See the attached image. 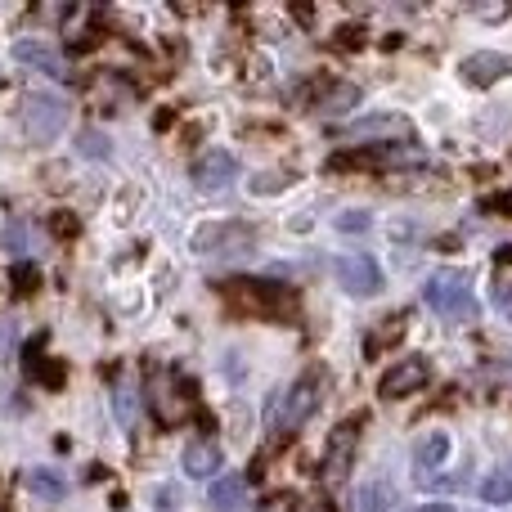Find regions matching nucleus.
<instances>
[{
  "instance_id": "obj_29",
  "label": "nucleus",
  "mask_w": 512,
  "mask_h": 512,
  "mask_svg": "<svg viewBox=\"0 0 512 512\" xmlns=\"http://www.w3.org/2000/svg\"><path fill=\"white\" fill-rule=\"evenodd\" d=\"M283 189V176H256L252 180V194H279Z\"/></svg>"
},
{
  "instance_id": "obj_24",
  "label": "nucleus",
  "mask_w": 512,
  "mask_h": 512,
  "mask_svg": "<svg viewBox=\"0 0 512 512\" xmlns=\"http://www.w3.org/2000/svg\"><path fill=\"white\" fill-rule=\"evenodd\" d=\"M400 337H405V315L387 319V333H373V337H369V355L387 351V346H391V342H400Z\"/></svg>"
},
{
  "instance_id": "obj_5",
  "label": "nucleus",
  "mask_w": 512,
  "mask_h": 512,
  "mask_svg": "<svg viewBox=\"0 0 512 512\" xmlns=\"http://www.w3.org/2000/svg\"><path fill=\"white\" fill-rule=\"evenodd\" d=\"M194 409H198V391L185 373L167 369L162 378L153 373V414H158L162 423H185Z\"/></svg>"
},
{
  "instance_id": "obj_11",
  "label": "nucleus",
  "mask_w": 512,
  "mask_h": 512,
  "mask_svg": "<svg viewBox=\"0 0 512 512\" xmlns=\"http://www.w3.org/2000/svg\"><path fill=\"white\" fill-rule=\"evenodd\" d=\"M234 171H239L234 153H225V149H207L203 158L194 162V185L203 189V194H216V189H225V185L234 180Z\"/></svg>"
},
{
  "instance_id": "obj_10",
  "label": "nucleus",
  "mask_w": 512,
  "mask_h": 512,
  "mask_svg": "<svg viewBox=\"0 0 512 512\" xmlns=\"http://www.w3.org/2000/svg\"><path fill=\"white\" fill-rule=\"evenodd\" d=\"M450 432H427L423 441L414 445V481L418 486H432L436 481V468H445L450 463Z\"/></svg>"
},
{
  "instance_id": "obj_16",
  "label": "nucleus",
  "mask_w": 512,
  "mask_h": 512,
  "mask_svg": "<svg viewBox=\"0 0 512 512\" xmlns=\"http://www.w3.org/2000/svg\"><path fill=\"white\" fill-rule=\"evenodd\" d=\"M14 59H18V63H32V68L50 72V77H68V63H63V54L54 50V45H41V41H18V45H14Z\"/></svg>"
},
{
  "instance_id": "obj_19",
  "label": "nucleus",
  "mask_w": 512,
  "mask_h": 512,
  "mask_svg": "<svg viewBox=\"0 0 512 512\" xmlns=\"http://www.w3.org/2000/svg\"><path fill=\"white\" fill-rule=\"evenodd\" d=\"M396 504V490L387 486V481H369V486H360V495H355V512H391Z\"/></svg>"
},
{
  "instance_id": "obj_30",
  "label": "nucleus",
  "mask_w": 512,
  "mask_h": 512,
  "mask_svg": "<svg viewBox=\"0 0 512 512\" xmlns=\"http://www.w3.org/2000/svg\"><path fill=\"white\" fill-rule=\"evenodd\" d=\"M495 306L512 315V288H508V283H499V288H495Z\"/></svg>"
},
{
  "instance_id": "obj_28",
  "label": "nucleus",
  "mask_w": 512,
  "mask_h": 512,
  "mask_svg": "<svg viewBox=\"0 0 512 512\" xmlns=\"http://www.w3.org/2000/svg\"><path fill=\"white\" fill-rule=\"evenodd\" d=\"M14 346H18V333H14V324L9 319H0V364L14 355Z\"/></svg>"
},
{
  "instance_id": "obj_31",
  "label": "nucleus",
  "mask_w": 512,
  "mask_h": 512,
  "mask_svg": "<svg viewBox=\"0 0 512 512\" xmlns=\"http://www.w3.org/2000/svg\"><path fill=\"white\" fill-rule=\"evenodd\" d=\"M265 512H297V499H292V495H279L274 504H265Z\"/></svg>"
},
{
  "instance_id": "obj_32",
  "label": "nucleus",
  "mask_w": 512,
  "mask_h": 512,
  "mask_svg": "<svg viewBox=\"0 0 512 512\" xmlns=\"http://www.w3.org/2000/svg\"><path fill=\"white\" fill-rule=\"evenodd\" d=\"M176 490H158V512H176Z\"/></svg>"
},
{
  "instance_id": "obj_20",
  "label": "nucleus",
  "mask_w": 512,
  "mask_h": 512,
  "mask_svg": "<svg viewBox=\"0 0 512 512\" xmlns=\"http://www.w3.org/2000/svg\"><path fill=\"white\" fill-rule=\"evenodd\" d=\"M481 499H486V504H512V463H499V468L481 481Z\"/></svg>"
},
{
  "instance_id": "obj_26",
  "label": "nucleus",
  "mask_w": 512,
  "mask_h": 512,
  "mask_svg": "<svg viewBox=\"0 0 512 512\" xmlns=\"http://www.w3.org/2000/svg\"><path fill=\"white\" fill-rule=\"evenodd\" d=\"M369 212H342V216H337V230H342V234H364V230H369Z\"/></svg>"
},
{
  "instance_id": "obj_3",
  "label": "nucleus",
  "mask_w": 512,
  "mask_h": 512,
  "mask_svg": "<svg viewBox=\"0 0 512 512\" xmlns=\"http://www.w3.org/2000/svg\"><path fill=\"white\" fill-rule=\"evenodd\" d=\"M427 306L450 324H468L477 319V292H472V274L468 270H436L423 288Z\"/></svg>"
},
{
  "instance_id": "obj_8",
  "label": "nucleus",
  "mask_w": 512,
  "mask_h": 512,
  "mask_svg": "<svg viewBox=\"0 0 512 512\" xmlns=\"http://www.w3.org/2000/svg\"><path fill=\"white\" fill-rule=\"evenodd\" d=\"M337 283H342L351 297H373V292L382 288V270L373 256L346 252V256H337Z\"/></svg>"
},
{
  "instance_id": "obj_18",
  "label": "nucleus",
  "mask_w": 512,
  "mask_h": 512,
  "mask_svg": "<svg viewBox=\"0 0 512 512\" xmlns=\"http://www.w3.org/2000/svg\"><path fill=\"white\" fill-rule=\"evenodd\" d=\"M216 468H221V450H216L212 441H194L185 450V472L189 477H216Z\"/></svg>"
},
{
  "instance_id": "obj_33",
  "label": "nucleus",
  "mask_w": 512,
  "mask_h": 512,
  "mask_svg": "<svg viewBox=\"0 0 512 512\" xmlns=\"http://www.w3.org/2000/svg\"><path fill=\"white\" fill-rule=\"evenodd\" d=\"M499 261L512 265V243H504V248H499Z\"/></svg>"
},
{
  "instance_id": "obj_27",
  "label": "nucleus",
  "mask_w": 512,
  "mask_h": 512,
  "mask_svg": "<svg viewBox=\"0 0 512 512\" xmlns=\"http://www.w3.org/2000/svg\"><path fill=\"white\" fill-rule=\"evenodd\" d=\"M50 230H54V234H59V239H77V230H81V225H77V221H72V212H54Z\"/></svg>"
},
{
  "instance_id": "obj_6",
  "label": "nucleus",
  "mask_w": 512,
  "mask_h": 512,
  "mask_svg": "<svg viewBox=\"0 0 512 512\" xmlns=\"http://www.w3.org/2000/svg\"><path fill=\"white\" fill-rule=\"evenodd\" d=\"M252 248H256L252 225L216 221V225H198L194 230V252H203V256H243Z\"/></svg>"
},
{
  "instance_id": "obj_1",
  "label": "nucleus",
  "mask_w": 512,
  "mask_h": 512,
  "mask_svg": "<svg viewBox=\"0 0 512 512\" xmlns=\"http://www.w3.org/2000/svg\"><path fill=\"white\" fill-rule=\"evenodd\" d=\"M319 396H324V369H310V373H301L292 387H283L279 396H274L270 414H265V423H270V445H288L292 436L306 427V418L319 409Z\"/></svg>"
},
{
  "instance_id": "obj_2",
  "label": "nucleus",
  "mask_w": 512,
  "mask_h": 512,
  "mask_svg": "<svg viewBox=\"0 0 512 512\" xmlns=\"http://www.w3.org/2000/svg\"><path fill=\"white\" fill-rule=\"evenodd\" d=\"M221 297L243 315H265V319H297L301 310L297 292L288 283H270V279H225Z\"/></svg>"
},
{
  "instance_id": "obj_17",
  "label": "nucleus",
  "mask_w": 512,
  "mask_h": 512,
  "mask_svg": "<svg viewBox=\"0 0 512 512\" xmlns=\"http://www.w3.org/2000/svg\"><path fill=\"white\" fill-rule=\"evenodd\" d=\"M27 490H32L36 499H45V504H59V499L68 495V481H63L54 468H32L27 472Z\"/></svg>"
},
{
  "instance_id": "obj_22",
  "label": "nucleus",
  "mask_w": 512,
  "mask_h": 512,
  "mask_svg": "<svg viewBox=\"0 0 512 512\" xmlns=\"http://www.w3.org/2000/svg\"><path fill=\"white\" fill-rule=\"evenodd\" d=\"M355 99H360V90H355V86H333V90H328V99H319L315 108L333 117V113H346V108H355Z\"/></svg>"
},
{
  "instance_id": "obj_4",
  "label": "nucleus",
  "mask_w": 512,
  "mask_h": 512,
  "mask_svg": "<svg viewBox=\"0 0 512 512\" xmlns=\"http://www.w3.org/2000/svg\"><path fill=\"white\" fill-rule=\"evenodd\" d=\"M68 126V99L50 95V90H36L23 99V131L32 144H54V135Z\"/></svg>"
},
{
  "instance_id": "obj_13",
  "label": "nucleus",
  "mask_w": 512,
  "mask_h": 512,
  "mask_svg": "<svg viewBox=\"0 0 512 512\" xmlns=\"http://www.w3.org/2000/svg\"><path fill=\"white\" fill-rule=\"evenodd\" d=\"M351 140H391V144H409L414 140V126L405 117H369V122L351 126Z\"/></svg>"
},
{
  "instance_id": "obj_9",
  "label": "nucleus",
  "mask_w": 512,
  "mask_h": 512,
  "mask_svg": "<svg viewBox=\"0 0 512 512\" xmlns=\"http://www.w3.org/2000/svg\"><path fill=\"white\" fill-rule=\"evenodd\" d=\"M427 378H432V369H427V360H400L396 369H387L378 378V396L382 400H400V396H414V391L427 387Z\"/></svg>"
},
{
  "instance_id": "obj_21",
  "label": "nucleus",
  "mask_w": 512,
  "mask_h": 512,
  "mask_svg": "<svg viewBox=\"0 0 512 512\" xmlns=\"http://www.w3.org/2000/svg\"><path fill=\"white\" fill-rule=\"evenodd\" d=\"M9 283H14V297H32V292L41 288V270H36L32 261H18L14 270H9Z\"/></svg>"
},
{
  "instance_id": "obj_14",
  "label": "nucleus",
  "mask_w": 512,
  "mask_h": 512,
  "mask_svg": "<svg viewBox=\"0 0 512 512\" xmlns=\"http://www.w3.org/2000/svg\"><path fill=\"white\" fill-rule=\"evenodd\" d=\"M207 504H212V512H248L252 508L248 477H221L212 486V495H207Z\"/></svg>"
},
{
  "instance_id": "obj_23",
  "label": "nucleus",
  "mask_w": 512,
  "mask_h": 512,
  "mask_svg": "<svg viewBox=\"0 0 512 512\" xmlns=\"http://www.w3.org/2000/svg\"><path fill=\"white\" fill-rule=\"evenodd\" d=\"M113 414H117V423H122V427H135L140 400H135V391H131V387H117V396H113Z\"/></svg>"
},
{
  "instance_id": "obj_15",
  "label": "nucleus",
  "mask_w": 512,
  "mask_h": 512,
  "mask_svg": "<svg viewBox=\"0 0 512 512\" xmlns=\"http://www.w3.org/2000/svg\"><path fill=\"white\" fill-rule=\"evenodd\" d=\"M508 72H512V54L486 50V54H472V59H463V77H468L472 86H490V81L508 77Z\"/></svg>"
},
{
  "instance_id": "obj_25",
  "label": "nucleus",
  "mask_w": 512,
  "mask_h": 512,
  "mask_svg": "<svg viewBox=\"0 0 512 512\" xmlns=\"http://www.w3.org/2000/svg\"><path fill=\"white\" fill-rule=\"evenodd\" d=\"M77 149L86 153V158H108V144H104V135H99V131H81L77 135Z\"/></svg>"
},
{
  "instance_id": "obj_12",
  "label": "nucleus",
  "mask_w": 512,
  "mask_h": 512,
  "mask_svg": "<svg viewBox=\"0 0 512 512\" xmlns=\"http://www.w3.org/2000/svg\"><path fill=\"white\" fill-rule=\"evenodd\" d=\"M45 351V333H36L32 342H27V351H23V369H27V378L32 382H41V387H63V364H54L50 355H41Z\"/></svg>"
},
{
  "instance_id": "obj_34",
  "label": "nucleus",
  "mask_w": 512,
  "mask_h": 512,
  "mask_svg": "<svg viewBox=\"0 0 512 512\" xmlns=\"http://www.w3.org/2000/svg\"><path fill=\"white\" fill-rule=\"evenodd\" d=\"M423 512H454V508H450V504H427Z\"/></svg>"
},
{
  "instance_id": "obj_7",
  "label": "nucleus",
  "mask_w": 512,
  "mask_h": 512,
  "mask_svg": "<svg viewBox=\"0 0 512 512\" xmlns=\"http://www.w3.org/2000/svg\"><path fill=\"white\" fill-rule=\"evenodd\" d=\"M360 423L364 418L355 414L351 423H342L328 441V454H324V481H346L351 477V463H355V450H360Z\"/></svg>"
}]
</instances>
